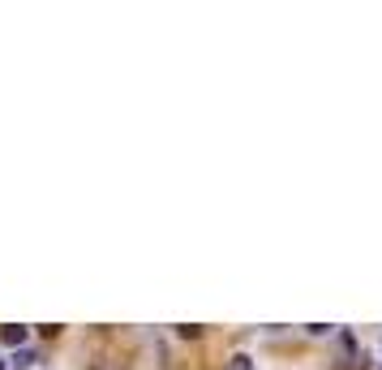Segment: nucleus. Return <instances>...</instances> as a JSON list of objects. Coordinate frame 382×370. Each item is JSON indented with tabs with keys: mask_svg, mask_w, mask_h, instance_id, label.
Here are the masks:
<instances>
[{
	"mask_svg": "<svg viewBox=\"0 0 382 370\" xmlns=\"http://www.w3.org/2000/svg\"><path fill=\"white\" fill-rule=\"evenodd\" d=\"M0 340H5L9 349H26V327H22V323H9V327H0Z\"/></svg>",
	"mask_w": 382,
	"mask_h": 370,
	"instance_id": "f257e3e1",
	"label": "nucleus"
},
{
	"mask_svg": "<svg viewBox=\"0 0 382 370\" xmlns=\"http://www.w3.org/2000/svg\"><path fill=\"white\" fill-rule=\"evenodd\" d=\"M13 366H17V370L35 366V349H17V353H13Z\"/></svg>",
	"mask_w": 382,
	"mask_h": 370,
	"instance_id": "f03ea898",
	"label": "nucleus"
},
{
	"mask_svg": "<svg viewBox=\"0 0 382 370\" xmlns=\"http://www.w3.org/2000/svg\"><path fill=\"white\" fill-rule=\"evenodd\" d=\"M176 336H185V340H198V336H202V327H198V323H181V327H176Z\"/></svg>",
	"mask_w": 382,
	"mask_h": 370,
	"instance_id": "7ed1b4c3",
	"label": "nucleus"
},
{
	"mask_svg": "<svg viewBox=\"0 0 382 370\" xmlns=\"http://www.w3.org/2000/svg\"><path fill=\"white\" fill-rule=\"evenodd\" d=\"M90 370H129L125 362H90Z\"/></svg>",
	"mask_w": 382,
	"mask_h": 370,
	"instance_id": "20e7f679",
	"label": "nucleus"
},
{
	"mask_svg": "<svg viewBox=\"0 0 382 370\" xmlns=\"http://www.w3.org/2000/svg\"><path fill=\"white\" fill-rule=\"evenodd\" d=\"M228 370H253V362H249L245 353H237V357H232V366H228Z\"/></svg>",
	"mask_w": 382,
	"mask_h": 370,
	"instance_id": "39448f33",
	"label": "nucleus"
},
{
	"mask_svg": "<svg viewBox=\"0 0 382 370\" xmlns=\"http://www.w3.org/2000/svg\"><path fill=\"white\" fill-rule=\"evenodd\" d=\"M305 332H310V336H331V323H310Z\"/></svg>",
	"mask_w": 382,
	"mask_h": 370,
	"instance_id": "423d86ee",
	"label": "nucleus"
},
{
	"mask_svg": "<svg viewBox=\"0 0 382 370\" xmlns=\"http://www.w3.org/2000/svg\"><path fill=\"white\" fill-rule=\"evenodd\" d=\"M0 370H5V357H0Z\"/></svg>",
	"mask_w": 382,
	"mask_h": 370,
	"instance_id": "0eeeda50",
	"label": "nucleus"
}]
</instances>
